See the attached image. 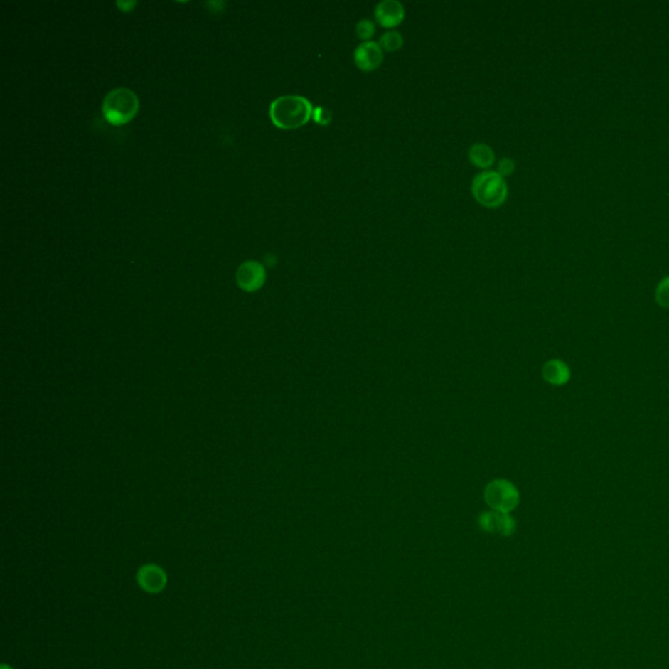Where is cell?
I'll return each instance as SVG.
<instances>
[{
	"mask_svg": "<svg viewBox=\"0 0 669 669\" xmlns=\"http://www.w3.org/2000/svg\"><path fill=\"white\" fill-rule=\"evenodd\" d=\"M313 104L304 96L287 95L276 98L269 105V118L276 127L293 129L302 127L313 117Z\"/></svg>",
	"mask_w": 669,
	"mask_h": 669,
	"instance_id": "cell-1",
	"label": "cell"
},
{
	"mask_svg": "<svg viewBox=\"0 0 669 669\" xmlns=\"http://www.w3.org/2000/svg\"><path fill=\"white\" fill-rule=\"evenodd\" d=\"M472 194L481 205L488 208H498L508 199L506 179L498 171H483L472 181Z\"/></svg>",
	"mask_w": 669,
	"mask_h": 669,
	"instance_id": "cell-2",
	"label": "cell"
},
{
	"mask_svg": "<svg viewBox=\"0 0 669 669\" xmlns=\"http://www.w3.org/2000/svg\"><path fill=\"white\" fill-rule=\"evenodd\" d=\"M139 100L129 88L110 90L102 102V114L106 121L114 126H122L131 121L137 113Z\"/></svg>",
	"mask_w": 669,
	"mask_h": 669,
	"instance_id": "cell-3",
	"label": "cell"
},
{
	"mask_svg": "<svg viewBox=\"0 0 669 669\" xmlns=\"http://www.w3.org/2000/svg\"><path fill=\"white\" fill-rule=\"evenodd\" d=\"M484 498L486 505L494 511L511 513L519 505V492L515 485L505 478H497L486 485Z\"/></svg>",
	"mask_w": 669,
	"mask_h": 669,
	"instance_id": "cell-4",
	"label": "cell"
},
{
	"mask_svg": "<svg viewBox=\"0 0 669 669\" xmlns=\"http://www.w3.org/2000/svg\"><path fill=\"white\" fill-rule=\"evenodd\" d=\"M480 528L489 533H498L502 536H511L515 532V519L510 515V513L502 511H486L478 518Z\"/></svg>",
	"mask_w": 669,
	"mask_h": 669,
	"instance_id": "cell-5",
	"label": "cell"
},
{
	"mask_svg": "<svg viewBox=\"0 0 669 669\" xmlns=\"http://www.w3.org/2000/svg\"><path fill=\"white\" fill-rule=\"evenodd\" d=\"M137 582L140 589L148 594H160L168 584V575L157 564H143L137 572Z\"/></svg>",
	"mask_w": 669,
	"mask_h": 669,
	"instance_id": "cell-6",
	"label": "cell"
},
{
	"mask_svg": "<svg viewBox=\"0 0 669 669\" xmlns=\"http://www.w3.org/2000/svg\"><path fill=\"white\" fill-rule=\"evenodd\" d=\"M266 282V269L255 260H247L237 269V282L243 291H255Z\"/></svg>",
	"mask_w": 669,
	"mask_h": 669,
	"instance_id": "cell-7",
	"label": "cell"
},
{
	"mask_svg": "<svg viewBox=\"0 0 669 669\" xmlns=\"http://www.w3.org/2000/svg\"><path fill=\"white\" fill-rule=\"evenodd\" d=\"M383 49L378 42L366 41L355 50V63L363 73H371L383 63Z\"/></svg>",
	"mask_w": 669,
	"mask_h": 669,
	"instance_id": "cell-8",
	"label": "cell"
},
{
	"mask_svg": "<svg viewBox=\"0 0 669 669\" xmlns=\"http://www.w3.org/2000/svg\"><path fill=\"white\" fill-rule=\"evenodd\" d=\"M374 16L379 25L390 29L403 23L405 9L399 0H383L379 1L374 9Z\"/></svg>",
	"mask_w": 669,
	"mask_h": 669,
	"instance_id": "cell-9",
	"label": "cell"
},
{
	"mask_svg": "<svg viewBox=\"0 0 669 669\" xmlns=\"http://www.w3.org/2000/svg\"><path fill=\"white\" fill-rule=\"evenodd\" d=\"M570 377L569 366L561 360H549L542 366V378L552 386H564Z\"/></svg>",
	"mask_w": 669,
	"mask_h": 669,
	"instance_id": "cell-10",
	"label": "cell"
},
{
	"mask_svg": "<svg viewBox=\"0 0 669 669\" xmlns=\"http://www.w3.org/2000/svg\"><path fill=\"white\" fill-rule=\"evenodd\" d=\"M468 159L472 165L480 169L488 170L496 162V154L491 146L484 143H477L469 148Z\"/></svg>",
	"mask_w": 669,
	"mask_h": 669,
	"instance_id": "cell-11",
	"label": "cell"
},
{
	"mask_svg": "<svg viewBox=\"0 0 669 669\" xmlns=\"http://www.w3.org/2000/svg\"><path fill=\"white\" fill-rule=\"evenodd\" d=\"M403 36L397 31H387L380 36V40H379L380 48L383 49V51H388V53L397 51L403 46Z\"/></svg>",
	"mask_w": 669,
	"mask_h": 669,
	"instance_id": "cell-12",
	"label": "cell"
},
{
	"mask_svg": "<svg viewBox=\"0 0 669 669\" xmlns=\"http://www.w3.org/2000/svg\"><path fill=\"white\" fill-rule=\"evenodd\" d=\"M355 33H357V37L360 40H363V42L370 41L371 37L375 34V25L370 20L363 18V20L357 23Z\"/></svg>",
	"mask_w": 669,
	"mask_h": 669,
	"instance_id": "cell-13",
	"label": "cell"
},
{
	"mask_svg": "<svg viewBox=\"0 0 669 669\" xmlns=\"http://www.w3.org/2000/svg\"><path fill=\"white\" fill-rule=\"evenodd\" d=\"M655 299H656V302L659 304V306L663 307V309H669V276L668 277H664L658 288H656V293H655Z\"/></svg>",
	"mask_w": 669,
	"mask_h": 669,
	"instance_id": "cell-14",
	"label": "cell"
},
{
	"mask_svg": "<svg viewBox=\"0 0 669 669\" xmlns=\"http://www.w3.org/2000/svg\"><path fill=\"white\" fill-rule=\"evenodd\" d=\"M313 118L316 123H319L321 126H328L331 121H332V114L331 112H328L327 109L324 107H316L314 109V113H313Z\"/></svg>",
	"mask_w": 669,
	"mask_h": 669,
	"instance_id": "cell-15",
	"label": "cell"
},
{
	"mask_svg": "<svg viewBox=\"0 0 669 669\" xmlns=\"http://www.w3.org/2000/svg\"><path fill=\"white\" fill-rule=\"evenodd\" d=\"M514 170H515V162L513 161L511 159L505 157V159H502V160L498 162V170H497V171L500 173L502 177L505 178L511 176V174L514 173Z\"/></svg>",
	"mask_w": 669,
	"mask_h": 669,
	"instance_id": "cell-16",
	"label": "cell"
},
{
	"mask_svg": "<svg viewBox=\"0 0 669 669\" xmlns=\"http://www.w3.org/2000/svg\"><path fill=\"white\" fill-rule=\"evenodd\" d=\"M0 669H14L12 667H9V664H1L0 665Z\"/></svg>",
	"mask_w": 669,
	"mask_h": 669,
	"instance_id": "cell-17",
	"label": "cell"
}]
</instances>
